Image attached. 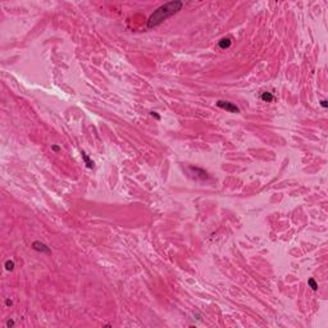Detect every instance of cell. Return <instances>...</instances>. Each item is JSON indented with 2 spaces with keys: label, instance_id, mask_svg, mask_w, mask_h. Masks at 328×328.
Wrapping results in <instances>:
<instances>
[{
  "label": "cell",
  "instance_id": "1",
  "mask_svg": "<svg viewBox=\"0 0 328 328\" xmlns=\"http://www.w3.org/2000/svg\"><path fill=\"white\" fill-rule=\"evenodd\" d=\"M182 7H183V3L179 1V0H174V1H169V3L160 5L149 17V19H147V28H153V27H157L159 24H162L165 19H168L169 17H172L177 12H179L182 9Z\"/></svg>",
  "mask_w": 328,
  "mask_h": 328
},
{
  "label": "cell",
  "instance_id": "2",
  "mask_svg": "<svg viewBox=\"0 0 328 328\" xmlns=\"http://www.w3.org/2000/svg\"><path fill=\"white\" fill-rule=\"evenodd\" d=\"M217 106L220 109H224V110L229 112V113H240V108L237 105H235L233 103L229 101H223V100H218L217 101Z\"/></svg>",
  "mask_w": 328,
  "mask_h": 328
},
{
  "label": "cell",
  "instance_id": "3",
  "mask_svg": "<svg viewBox=\"0 0 328 328\" xmlns=\"http://www.w3.org/2000/svg\"><path fill=\"white\" fill-rule=\"evenodd\" d=\"M191 172L194 173V176L196 177V178H200V179H209V174H208V172H205L204 169L201 168H198V167H190Z\"/></svg>",
  "mask_w": 328,
  "mask_h": 328
},
{
  "label": "cell",
  "instance_id": "4",
  "mask_svg": "<svg viewBox=\"0 0 328 328\" xmlns=\"http://www.w3.org/2000/svg\"><path fill=\"white\" fill-rule=\"evenodd\" d=\"M32 249L36 250V251H39V253L50 254V249H49V246H46L44 242H41V241H35L34 244H32Z\"/></svg>",
  "mask_w": 328,
  "mask_h": 328
},
{
  "label": "cell",
  "instance_id": "5",
  "mask_svg": "<svg viewBox=\"0 0 328 328\" xmlns=\"http://www.w3.org/2000/svg\"><path fill=\"white\" fill-rule=\"evenodd\" d=\"M231 44H232V41L229 37H224V39L218 41V46H219L220 49H223V50H224V49H228L229 46H231Z\"/></svg>",
  "mask_w": 328,
  "mask_h": 328
},
{
  "label": "cell",
  "instance_id": "6",
  "mask_svg": "<svg viewBox=\"0 0 328 328\" xmlns=\"http://www.w3.org/2000/svg\"><path fill=\"white\" fill-rule=\"evenodd\" d=\"M81 155H82V159H83V162H85V164H86V167L87 168H90V169H92L95 167V164H94V162H92L91 159L89 158V155L86 154V153H83L82 151L81 153Z\"/></svg>",
  "mask_w": 328,
  "mask_h": 328
},
{
  "label": "cell",
  "instance_id": "7",
  "mask_svg": "<svg viewBox=\"0 0 328 328\" xmlns=\"http://www.w3.org/2000/svg\"><path fill=\"white\" fill-rule=\"evenodd\" d=\"M260 99L263 100V101H265V103H270V101L274 100V96H273L270 92H263V94L260 95Z\"/></svg>",
  "mask_w": 328,
  "mask_h": 328
},
{
  "label": "cell",
  "instance_id": "8",
  "mask_svg": "<svg viewBox=\"0 0 328 328\" xmlns=\"http://www.w3.org/2000/svg\"><path fill=\"white\" fill-rule=\"evenodd\" d=\"M4 267H5V269H7L8 272H10V270L14 269L15 264H14V261H13V260H7V261H5V264H4Z\"/></svg>",
  "mask_w": 328,
  "mask_h": 328
},
{
  "label": "cell",
  "instance_id": "9",
  "mask_svg": "<svg viewBox=\"0 0 328 328\" xmlns=\"http://www.w3.org/2000/svg\"><path fill=\"white\" fill-rule=\"evenodd\" d=\"M308 285L310 286V288L313 290V291H317V290H318V283L315 282V280H314V278H309Z\"/></svg>",
  "mask_w": 328,
  "mask_h": 328
},
{
  "label": "cell",
  "instance_id": "10",
  "mask_svg": "<svg viewBox=\"0 0 328 328\" xmlns=\"http://www.w3.org/2000/svg\"><path fill=\"white\" fill-rule=\"evenodd\" d=\"M150 116L154 117V118H157V119H160V116H159V114H157L155 112H150Z\"/></svg>",
  "mask_w": 328,
  "mask_h": 328
},
{
  "label": "cell",
  "instance_id": "11",
  "mask_svg": "<svg viewBox=\"0 0 328 328\" xmlns=\"http://www.w3.org/2000/svg\"><path fill=\"white\" fill-rule=\"evenodd\" d=\"M321 105L323 106V108H327V106H328V101H327V100H322V101H321Z\"/></svg>",
  "mask_w": 328,
  "mask_h": 328
},
{
  "label": "cell",
  "instance_id": "12",
  "mask_svg": "<svg viewBox=\"0 0 328 328\" xmlns=\"http://www.w3.org/2000/svg\"><path fill=\"white\" fill-rule=\"evenodd\" d=\"M51 150H54V151H59V150H60V147H59L58 145H53V146H51Z\"/></svg>",
  "mask_w": 328,
  "mask_h": 328
},
{
  "label": "cell",
  "instance_id": "13",
  "mask_svg": "<svg viewBox=\"0 0 328 328\" xmlns=\"http://www.w3.org/2000/svg\"><path fill=\"white\" fill-rule=\"evenodd\" d=\"M12 304H13V302H12V300H9V299H7V300H5V305H7V306H10V305H12Z\"/></svg>",
  "mask_w": 328,
  "mask_h": 328
},
{
  "label": "cell",
  "instance_id": "14",
  "mask_svg": "<svg viewBox=\"0 0 328 328\" xmlns=\"http://www.w3.org/2000/svg\"><path fill=\"white\" fill-rule=\"evenodd\" d=\"M13 326H14V322H13V321H8L7 327H13Z\"/></svg>",
  "mask_w": 328,
  "mask_h": 328
}]
</instances>
